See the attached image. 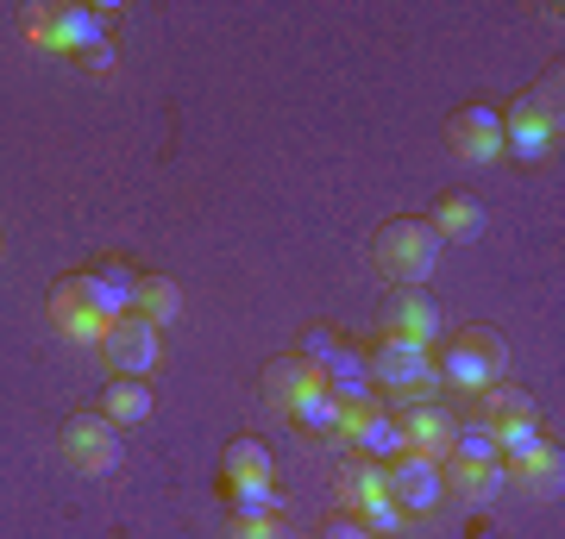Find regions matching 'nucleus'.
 I'll return each instance as SVG.
<instances>
[{
  "instance_id": "1",
  "label": "nucleus",
  "mask_w": 565,
  "mask_h": 539,
  "mask_svg": "<svg viewBox=\"0 0 565 539\" xmlns=\"http://www.w3.org/2000/svg\"><path fill=\"white\" fill-rule=\"evenodd\" d=\"M559 114H565V95H559V76H541L515 107L503 114V158H522V163H541L553 144H559Z\"/></svg>"
},
{
  "instance_id": "2",
  "label": "nucleus",
  "mask_w": 565,
  "mask_h": 539,
  "mask_svg": "<svg viewBox=\"0 0 565 539\" xmlns=\"http://www.w3.org/2000/svg\"><path fill=\"white\" fill-rule=\"evenodd\" d=\"M440 370V389H471V396H484L497 382L509 377V345L490 333V326H471L459 339L446 345V358L434 364Z\"/></svg>"
},
{
  "instance_id": "3",
  "label": "nucleus",
  "mask_w": 565,
  "mask_h": 539,
  "mask_svg": "<svg viewBox=\"0 0 565 539\" xmlns=\"http://www.w3.org/2000/svg\"><path fill=\"white\" fill-rule=\"evenodd\" d=\"M25 39L32 51H102L107 44V13L102 7H82V0H63V7H32L25 13Z\"/></svg>"
},
{
  "instance_id": "4",
  "label": "nucleus",
  "mask_w": 565,
  "mask_h": 539,
  "mask_svg": "<svg viewBox=\"0 0 565 539\" xmlns=\"http://www.w3.org/2000/svg\"><path fill=\"white\" fill-rule=\"evenodd\" d=\"M377 263H384L390 282H403V289H422L434 277V263H440V239H434V226L427 220H390L377 226Z\"/></svg>"
},
{
  "instance_id": "5",
  "label": "nucleus",
  "mask_w": 565,
  "mask_h": 539,
  "mask_svg": "<svg viewBox=\"0 0 565 539\" xmlns=\"http://www.w3.org/2000/svg\"><path fill=\"white\" fill-rule=\"evenodd\" d=\"M364 364H371V382H377V389H396V396H403V408L408 401H434L440 396V370H434V352H427V345L384 339Z\"/></svg>"
},
{
  "instance_id": "6",
  "label": "nucleus",
  "mask_w": 565,
  "mask_h": 539,
  "mask_svg": "<svg viewBox=\"0 0 565 539\" xmlns=\"http://www.w3.org/2000/svg\"><path fill=\"white\" fill-rule=\"evenodd\" d=\"M102 352L114 358V370H120V377L151 382L163 370V333L151 326V320H139V314L114 320V326H107V339H102Z\"/></svg>"
},
{
  "instance_id": "7",
  "label": "nucleus",
  "mask_w": 565,
  "mask_h": 539,
  "mask_svg": "<svg viewBox=\"0 0 565 539\" xmlns=\"http://www.w3.org/2000/svg\"><path fill=\"white\" fill-rule=\"evenodd\" d=\"M384 489L403 515H427V508H440V496H446V464L422 459V452H403V459L384 464Z\"/></svg>"
},
{
  "instance_id": "8",
  "label": "nucleus",
  "mask_w": 565,
  "mask_h": 539,
  "mask_svg": "<svg viewBox=\"0 0 565 539\" xmlns=\"http://www.w3.org/2000/svg\"><path fill=\"white\" fill-rule=\"evenodd\" d=\"M120 427L107 414H76L70 427H63V459L76 464V471H88V477H107V471H120Z\"/></svg>"
},
{
  "instance_id": "9",
  "label": "nucleus",
  "mask_w": 565,
  "mask_h": 539,
  "mask_svg": "<svg viewBox=\"0 0 565 539\" xmlns=\"http://www.w3.org/2000/svg\"><path fill=\"white\" fill-rule=\"evenodd\" d=\"M446 144H452V158L484 170V163L503 158V114H497V107H459V114L446 120Z\"/></svg>"
},
{
  "instance_id": "10",
  "label": "nucleus",
  "mask_w": 565,
  "mask_h": 539,
  "mask_svg": "<svg viewBox=\"0 0 565 539\" xmlns=\"http://www.w3.org/2000/svg\"><path fill=\"white\" fill-rule=\"evenodd\" d=\"M70 289H76L95 314L114 326V320L132 314V301H139V277L126 270V263H95V270H82V277H70Z\"/></svg>"
},
{
  "instance_id": "11",
  "label": "nucleus",
  "mask_w": 565,
  "mask_h": 539,
  "mask_svg": "<svg viewBox=\"0 0 565 539\" xmlns=\"http://www.w3.org/2000/svg\"><path fill=\"white\" fill-rule=\"evenodd\" d=\"M340 440H352L359 445V459H377V464H390V459H403L408 452V440H403V420L390 414V408H345V427H340Z\"/></svg>"
},
{
  "instance_id": "12",
  "label": "nucleus",
  "mask_w": 565,
  "mask_h": 539,
  "mask_svg": "<svg viewBox=\"0 0 565 539\" xmlns=\"http://www.w3.org/2000/svg\"><path fill=\"white\" fill-rule=\"evenodd\" d=\"M384 333L434 352V339H440V308H434V295H427V289H396L390 308H384Z\"/></svg>"
},
{
  "instance_id": "13",
  "label": "nucleus",
  "mask_w": 565,
  "mask_h": 539,
  "mask_svg": "<svg viewBox=\"0 0 565 539\" xmlns=\"http://www.w3.org/2000/svg\"><path fill=\"white\" fill-rule=\"evenodd\" d=\"M396 420H403L408 452H422V459L446 464V452H452V414H446L440 401H408Z\"/></svg>"
},
{
  "instance_id": "14",
  "label": "nucleus",
  "mask_w": 565,
  "mask_h": 539,
  "mask_svg": "<svg viewBox=\"0 0 565 539\" xmlns=\"http://www.w3.org/2000/svg\"><path fill=\"white\" fill-rule=\"evenodd\" d=\"M321 382H327V396L340 401V408H371V401H377V382H371V364H364L359 352H352V345H345L340 358H333V364L321 370Z\"/></svg>"
},
{
  "instance_id": "15",
  "label": "nucleus",
  "mask_w": 565,
  "mask_h": 539,
  "mask_svg": "<svg viewBox=\"0 0 565 539\" xmlns=\"http://www.w3.org/2000/svg\"><path fill=\"white\" fill-rule=\"evenodd\" d=\"M51 326H57L63 339H76V345H102V339H107V320L95 314V308H88V301H82L70 282L51 295Z\"/></svg>"
},
{
  "instance_id": "16",
  "label": "nucleus",
  "mask_w": 565,
  "mask_h": 539,
  "mask_svg": "<svg viewBox=\"0 0 565 539\" xmlns=\"http://www.w3.org/2000/svg\"><path fill=\"white\" fill-rule=\"evenodd\" d=\"M446 464H459V471L503 464V452H497V427H490V420H465V427H452V452H446Z\"/></svg>"
},
{
  "instance_id": "17",
  "label": "nucleus",
  "mask_w": 565,
  "mask_h": 539,
  "mask_svg": "<svg viewBox=\"0 0 565 539\" xmlns=\"http://www.w3.org/2000/svg\"><path fill=\"white\" fill-rule=\"evenodd\" d=\"M289 420H296V427H308V433H321V440H340L345 408L327 396V382H315V389H302V396L289 401Z\"/></svg>"
},
{
  "instance_id": "18",
  "label": "nucleus",
  "mask_w": 565,
  "mask_h": 539,
  "mask_svg": "<svg viewBox=\"0 0 565 539\" xmlns=\"http://www.w3.org/2000/svg\"><path fill=\"white\" fill-rule=\"evenodd\" d=\"M102 414L114 420V427H139V420H151V382L139 377H114L107 382V396H102Z\"/></svg>"
},
{
  "instance_id": "19",
  "label": "nucleus",
  "mask_w": 565,
  "mask_h": 539,
  "mask_svg": "<svg viewBox=\"0 0 565 539\" xmlns=\"http://www.w3.org/2000/svg\"><path fill=\"white\" fill-rule=\"evenodd\" d=\"M427 226H434V239H478V233H484V207H478V201L471 195H446L440 207H434V214H427Z\"/></svg>"
},
{
  "instance_id": "20",
  "label": "nucleus",
  "mask_w": 565,
  "mask_h": 539,
  "mask_svg": "<svg viewBox=\"0 0 565 539\" xmlns=\"http://www.w3.org/2000/svg\"><path fill=\"white\" fill-rule=\"evenodd\" d=\"M132 314L151 320V326L163 333V326L182 314V289L170 277H139V301H132Z\"/></svg>"
},
{
  "instance_id": "21",
  "label": "nucleus",
  "mask_w": 565,
  "mask_h": 539,
  "mask_svg": "<svg viewBox=\"0 0 565 539\" xmlns=\"http://www.w3.org/2000/svg\"><path fill=\"white\" fill-rule=\"evenodd\" d=\"M377 496H390V489H384V464H377V459H352L340 471V508L359 515L364 502H377Z\"/></svg>"
},
{
  "instance_id": "22",
  "label": "nucleus",
  "mask_w": 565,
  "mask_h": 539,
  "mask_svg": "<svg viewBox=\"0 0 565 539\" xmlns=\"http://www.w3.org/2000/svg\"><path fill=\"white\" fill-rule=\"evenodd\" d=\"M315 382H321V377H315V370H308V364L296 358V352H289V358H270V364H264V389H270V396H277L282 408L302 396V389H315Z\"/></svg>"
},
{
  "instance_id": "23",
  "label": "nucleus",
  "mask_w": 565,
  "mask_h": 539,
  "mask_svg": "<svg viewBox=\"0 0 565 539\" xmlns=\"http://www.w3.org/2000/svg\"><path fill=\"white\" fill-rule=\"evenodd\" d=\"M509 483H522V489H534V496H559V483H565L559 452H553V445H541L527 464H515V471H509Z\"/></svg>"
},
{
  "instance_id": "24",
  "label": "nucleus",
  "mask_w": 565,
  "mask_h": 539,
  "mask_svg": "<svg viewBox=\"0 0 565 539\" xmlns=\"http://www.w3.org/2000/svg\"><path fill=\"white\" fill-rule=\"evenodd\" d=\"M221 464H226V483H270V452L258 440H233Z\"/></svg>"
},
{
  "instance_id": "25",
  "label": "nucleus",
  "mask_w": 565,
  "mask_h": 539,
  "mask_svg": "<svg viewBox=\"0 0 565 539\" xmlns=\"http://www.w3.org/2000/svg\"><path fill=\"white\" fill-rule=\"evenodd\" d=\"M541 427L534 420H497V452H503V464L515 471V464H527L534 452H541Z\"/></svg>"
},
{
  "instance_id": "26",
  "label": "nucleus",
  "mask_w": 565,
  "mask_h": 539,
  "mask_svg": "<svg viewBox=\"0 0 565 539\" xmlns=\"http://www.w3.org/2000/svg\"><path fill=\"white\" fill-rule=\"evenodd\" d=\"M282 515V496L270 483H233V520H270Z\"/></svg>"
},
{
  "instance_id": "27",
  "label": "nucleus",
  "mask_w": 565,
  "mask_h": 539,
  "mask_svg": "<svg viewBox=\"0 0 565 539\" xmlns=\"http://www.w3.org/2000/svg\"><path fill=\"white\" fill-rule=\"evenodd\" d=\"M340 352H345V339L333 333V326H308L302 345H296V358H302L308 370H315V377H321V370H327L333 358H340Z\"/></svg>"
},
{
  "instance_id": "28",
  "label": "nucleus",
  "mask_w": 565,
  "mask_h": 539,
  "mask_svg": "<svg viewBox=\"0 0 565 539\" xmlns=\"http://www.w3.org/2000/svg\"><path fill=\"white\" fill-rule=\"evenodd\" d=\"M352 520H359V527H364L371 539H396V533H403V520H408V515H403V508H396L390 496H377V502H364V508H359Z\"/></svg>"
},
{
  "instance_id": "29",
  "label": "nucleus",
  "mask_w": 565,
  "mask_h": 539,
  "mask_svg": "<svg viewBox=\"0 0 565 539\" xmlns=\"http://www.w3.org/2000/svg\"><path fill=\"white\" fill-rule=\"evenodd\" d=\"M484 408H490V427L497 420H534V401L522 396V389H509V382H497V389H484Z\"/></svg>"
},
{
  "instance_id": "30",
  "label": "nucleus",
  "mask_w": 565,
  "mask_h": 539,
  "mask_svg": "<svg viewBox=\"0 0 565 539\" xmlns=\"http://www.w3.org/2000/svg\"><path fill=\"white\" fill-rule=\"evenodd\" d=\"M233 539H289V533H282V520L270 515V520H233Z\"/></svg>"
},
{
  "instance_id": "31",
  "label": "nucleus",
  "mask_w": 565,
  "mask_h": 539,
  "mask_svg": "<svg viewBox=\"0 0 565 539\" xmlns=\"http://www.w3.org/2000/svg\"><path fill=\"white\" fill-rule=\"evenodd\" d=\"M327 539H371V533H364V527H359L352 515H340L333 527H327Z\"/></svg>"
}]
</instances>
